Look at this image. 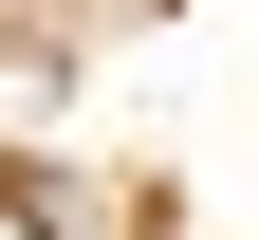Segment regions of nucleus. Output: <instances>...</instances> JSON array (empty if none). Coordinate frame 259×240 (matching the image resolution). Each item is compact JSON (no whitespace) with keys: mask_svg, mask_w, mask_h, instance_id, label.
Returning <instances> with one entry per match:
<instances>
[{"mask_svg":"<svg viewBox=\"0 0 259 240\" xmlns=\"http://www.w3.org/2000/svg\"><path fill=\"white\" fill-rule=\"evenodd\" d=\"M0 240H56V222H37V203H0Z\"/></svg>","mask_w":259,"mask_h":240,"instance_id":"obj_1","label":"nucleus"}]
</instances>
